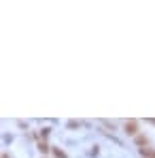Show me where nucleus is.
Masks as SVG:
<instances>
[{"mask_svg": "<svg viewBox=\"0 0 155 158\" xmlns=\"http://www.w3.org/2000/svg\"><path fill=\"white\" fill-rule=\"evenodd\" d=\"M123 128H126V132H128V135H132V137H138V122H136V120H128Z\"/></svg>", "mask_w": 155, "mask_h": 158, "instance_id": "obj_1", "label": "nucleus"}, {"mask_svg": "<svg viewBox=\"0 0 155 158\" xmlns=\"http://www.w3.org/2000/svg\"><path fill=\"white\" fill-rule=\"evenodd\" d=\"M140 156H145V158H155V150H151V148H140Z\"/></svg>", "mask_w": 155, "mask_h": 158, "instance_id": "obj_2", "label": "nucleus"}, {"mask_svg": "<svg viewBox=\"0 0 155 158\" xmlns=\"http://www.w3.org/2000/svg\"><path fill=\"white\" fill-rule=\"evenodd\" d=\"M53 154H55V158H68V156H66V152L60 150V148H53Z\"/></svg>", "mask_w": 155, "mask_h": 158, "instance_id": "obj_3", "label": "nucleus"}, {"mask_svg": "<svg viewBox=\"0 0 155 158\" xmlns=\"http://www.w3.org/2000/svg\"><path fill=\"white\" fill-rule=\"evenodd\" d=\"M147 141H149V139H147L145 135H138V137H136V143H138V145H147Z\"/></svg>", "mask_w": 155, "mask_h": 158, "instance_id": "obj_4", "label": "nucleus"}, {"mask_svg": "<svg viewBox=\"0 0 155 158\" xmlns=\"http://www.w3.org/2000/svg\"><path fill=\"white\" fill-rule=\"evenodd\" d=\"M38 150H41V152H49V145H47L45 141H38Z\"/></svg>", "mask_w": 155, "mask_h": 158, "instance_id": "obj_5", "label": "nucleus"}, {"mask_svg": "<svg viewBox=\"0 0 155 158\" xmlns=\"http://www.w3.org/2000/svg\"><path fill=\"white\" fill-rule=\"evenodd\" d=\"M2 158H9V156H6V154H2Z\"/></svg>", "mask_w": 155, "mask_h": 158, "instance_id": "obj_6", "label": "nucleus"}, {"mask_svg": "<svg viewBox=\"0 0 155 158\" xmlns=\"http://www.w3.org/2000/svg\"><path fill=\"white\" fill-rule=\"evenodd\" d=\"M151 124H155V118H153V120H151Z\"/></svg>", "mask_w": 155, "mask_h": 158, "instance_id": "obj_7", "label": "nucleus"}]
</instances>
